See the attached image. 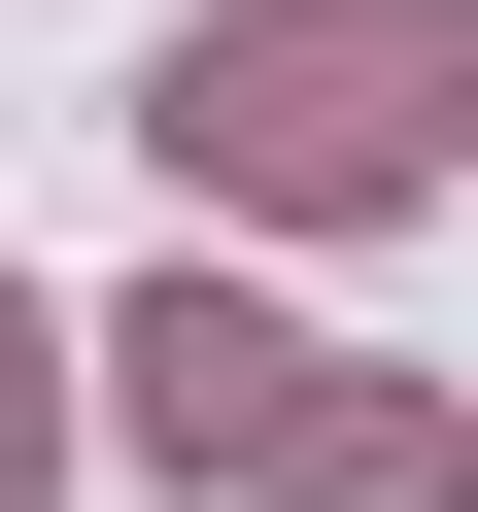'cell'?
Listing matches in <instances>:
<instances>
[{"instance_id":"cell-1","label":"cell","mask_w":478,"mask_h":512,"mask_svg":"<svg viewBox=\"0 0 478 512\" xmlns=\"http://www.w3.org/2000/svg\"><path fill=\"white\" fill-rule=\"evenodd\" d=\"M410 103H444V0H274V35H171V171H239V205H376V171H410Z\"/></svg>"},{"instance_id":"cell-2","label":"cell","mask_w":478,"mask_h":512,"mask_svg":"<svg viewBox=\"0 0 478 512\" xmlns=\"http://www.w3.org/2000/svg\"><path fill=\"white\" fill-rule=\"evenodd\" d=\"M274 376H308V342H274V308H205V274H171V308H137V444H274Z\"/></svg>"},{"instance_id":"cell-3","label":"cell","mask_w":478,"mask_h":512,"mask_svg":"<svg viewBox=\"0 0 478 512\" xmlns=\"http://www.w3.org/2000/svg\"><path fill=\"white\" fill-rule=\"evenodd\" d=\"M0 444H35V308H0Z\"/></svg>"}]
</instances>
